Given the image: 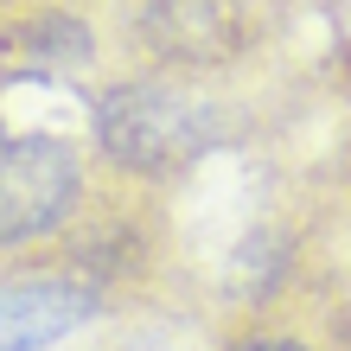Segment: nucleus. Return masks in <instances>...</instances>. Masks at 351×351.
I'll return each mask as SVG.
<instances>
[{"label":"nucleus","instance_id":"1","mask_svg":"<svg viewBox=\"0 0 351 351\" xmlns=\"http://www.w3.org/2000/svg\"><path fill=\"white\" fill-rule=\"evenodd\" d=\"M96 147L109 167L134 173V179H173L185 173L198 154L217 147V109L198 90L173 84V77H128L109 84L90 109Z\"/></svg>","mask_w":351,"mask_h":351},{"label":"nucleus","instance_id":"2","mask_svg":"<svg viewBox=\"0 0 351 351\" xmlns=\"http://www.w3.org/2000/svg\"><path fill=\"white\" fill-rule=\"evenodd\" d=\"M84 167L58 134H0V250L38 243L77 211Z\"/></svg>","mask_w":351,"mask_h":351},{"label":"nucleus","instance_id":"3","mask_svg":"<svg viewBox=\"0 0 351 351\" xmlns=\"http://www.w3.org/2000/svg\"><path fill=\"white\" fill-rule=\"evenodd\" d=\"M102 313V294L64 275L0 281V351H51Z\"/></svg>","mask_w":351,"mask_h":351},{"label":"nucleus","instance_id":"4","mask_svg":"<svg viewBox=\"0 0 351 351\" xmlns=\"http://www.w3.org/2000/svg\"><path fill=\"white\" fill-rule=\"evenodd\" d=\"M147 45L173 71H217L243 51L237 0H147Z\"/></svg>","mask_w":351,"mask_h":351},{"label":"nucleus","instance_id":"5","mask_svg":"<svg viewBox=\"0 0 351 351\" xmlns=\"http://www.w3.org/2000/svg\"><path fill=\"white\" fill-rule=\"evenodd\" d=\"M237 351H319V345L300 339V332H256V339H243Z\"/></svg>","mask_w":351,"mask_h":351}]
</instances>
